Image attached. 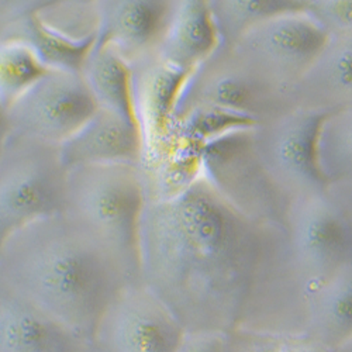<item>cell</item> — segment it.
I'll use <instances>...</instances> for the list:
<instances>
[{
    "label": "cell",
    "instance_id": "10",
    "mask_svg": "<svg viewBox=\"0 0 352 352\" xmlns=\"http://www.w3.org/2000/svg\"><path fill=\"white\" fill-rule=\"evenodd\" d=\"M98 109L80 72L50 69L0 111L2 135L13 134L61 145Z\"/></svg>",
    "mask_w": 352,
    "mask_h": 352
},
{
    "label": "cell",
    "instance_id": "12",
    "mask_svg": "<svg viewBox=\"0 0 352 352\" xmlns=\"http://www.w3.org/2000/svg\"><path fill=\"white\" fill-rule=\"evenodd\" d=\"M173 0H98L96 44L114 47L131 65L154 61Z\"/></svg>",
    "mask_w": 352,
    "mask_h": 352
},
{
    "label": "cell",
    "instance_id": "28",
    "mask_svg": "<svg viewBox=\"0 0 352 352\" xmlns=\"http://www.w3.org/2000/svg\"><path fill=\"white\" fill-rule=\"evenodd\" d=\"M83 352H104V351H102L99 346H96L94 342H89L87 344V346H86V349L83 351Z\"/></svg>",
    "mask_w": 352,
    "mask_h": 352
},
{
    "label": "cell",
    "instance_id": "4",
    "mask_svg": "<svg viewBox=\"0 0 352 352\" xmlns=\"http://www.w3.org/2000/svg\"><path fill=\"white\" fill-rule=\"evenodd\" d=\"M68 169L60 145L13 134L0 142V239L65 210Z\"/></svg>",
    "mask_w": 352,
    "mask_h": 352
},
{
    "label": "cell",
    "instance_id": "27",
    "mask_svg": "<svg viewBox=\"0 0 352 352\" xmlns=\"http://www.w3.org/2000/svg\"><path fill=\"white\" fill-rule=\"evenodd\" d=\"M336 351L337 352H352V336L342 345H340Z\"/></svg>",
    "mask_w": 352,
    "mask_h": 352
},
{
    "label": "cell",
    "instance_id": "18",
    "mask_svg": "<svg viewBox=\"0 0 352 352\" xmlns=\"http://www.w3.org/2000/svg\"><path fill=\"white\" fill-rule=\"evenodd\" d=\"M303 334L331 349L352 336V262L317 285L305 299Z\"/></svg>",
    "mask_w": 352,
    "mask_h": 352
},
{
    "label": "cell",
    "instance_id": "6",
    "mask_svg": "<svg viewBox=\"0 0 352 352\" xmlns=\"http://www.w3.org/2000/svg\"><path fill=\"white\" fill-rule=\"evenodd\" d=\"M252 127H234L204 138L197 172L232 208L255 223L283 230L289 201L263 173L252 148Z\"/></svg>",
    "mask_w": 352,
    "mask_h": 352
},
{
    "label": "cell",
    "instance_id": "24",
    "mask_svg": "<svg viewBox=\"0 0 352 352\" xmlns=\"http://www.w3.org/2000/svg\"><path fill=\"white\" fill-rule=\"evenodd\" d=\"M228 352H337L303 333L236 329L228 334Z\"/></svg>",
    "mask_w": 352,
    "mask_h": 352
},
{
    "label": "cell",
    "instance_id": "9",
    "mask_svg": "<svg viewBox=\"0 0 352 352\" xmlns=\"http://www.w3.org/2000/svg\"><path fill=\"white\" fill-rule=\"evenodd\" d=\"M287 267L309 293L351 261L352 237L348 223L330 193L289 203L279 231Z\"/></svg>",
    "mask_w": 352,
    "mask_h": 352
},
{
    "label": "cell",
    "instance_id": "20",
    "mask_svg": "<svg viewBox=\"0 0 352 352\" xmlns=\"http://www.w3.org/2000/svg\"><path fill=\"white\" fill-rule=\"evenodd\" d=\"M219 45L231 48L255 24L305 8L306 0H208Z\"/></svg>",
    "mask_w": 352,
    "mask_h": 352
},
{
    "label": "cell",
    "instance_id": "5",
    "mask_svg": "<svg viewBox=\"0 0 352 352\" xmlns=\"http://www.w3.org/2000/svg\"><path fill=\"white\" fill-rule=\"evenodd\" d=\"M292 107L287 96L254 76L231 48L219 45L176 87L169 113L176 119H186L216 111L258 126Z\"/></svg>",
    "mask_w": 352,
    "mask_h": 352
},
{
    "label": "cell",
    "instance_id": "14",
    "mask_svg": "<svg viewBox=\"0 0 352 352\" xmlns=\"http://www.w3.org/2000/svg\"><path fill=\"white\" fill-rule=\"evenodd\" d=\"M140 124H131L107 110L98 109L74 135L60 145L65 168L103 164H135L141 155Z\"/></svg>",
    "mask_w": 352,
    "mask_h": 352
},
{
    "label": "cell",
    "instance_id": "15",
    "mask_svg": "<svg viewBox=\"0 0 352 352\" xmlns=\"http://www.w3.org/2000/svg\"><path fill=\"white\" fill-rule=\"evenodd\" d=\"M293 107L336 111L352 106V36L329 37L289 94Z\"/></svg>",
    "mask_w": 352,
    "mask_h": 352
},
{
    "label": "cell",
    "instance_id": "25",
    "mask_svg": "<svg viewBox=\"0 0 352 352\" xmlns=\"http://www.w3.org/2000/svg\"><path fill=\"white\" fill-rule=\"evenodd\" d=\"M306 10L329 37L352 36V0H306Z\"/></svg>",
    "mask_w": 352,
    "mask_h": 352
},
{
    "label": "cell",
    "instance_id": "19",
    "mask_svg": "<svg viewBox=\"0 0 352 352\" xmlns=\"http://www.w3.org/2000/svg\"><path fill=\"white\" fill-rule=\"evenodd\" d=\"M80 75L99 109L140 124L133 95V69L114 47L95 43L85 58Z\"/></svg>",
    "mask_w": 352,
    "mask_h": 352
},
{
    "label": "cell",
    "instance_id": "26",
    "mask_svg": "<svg viewBox=\"0 0 352 352\" xmlns=\"http://www.w3.org/2000/svg\"><path fill=\"white\" fill-rule=\"evenodd\" d=\"M228 334L221 331H186L176 352H228Z\"/></svg>",
    "mask_w": 352,
    "mask_h": 352
},
{
    "label": "cell",
    "instance_id": "22",
    "mask_svg": "<svg viewBox=\"0 0 352 352\" xmlns=\"http://www.w3.org/2000/svg\"><path fill=\"white\" fill-rule=\"evenodd\" d=\"M37 17L47 32L67 44L86 47L96 43L100 23L98 0H47Z\"/></svg>",
    "mask_w": 352,
    "mask_h": 352
},
{
    "label": "cell",
    "instance_id": "11",
    "mask_svg": "<svg viewBox=\"0 0 352 352\" xmlns=\"http://www.w3.org/2000/svg\"><path fill=\"white\" fill-rule=\"evenodd\" d=\"M185 333L170 309L140 282L109 305L92 342L104 352H176Z\"/></svg>",
    "mask_w": 352,
    "mask_h": 352
},
{
    "label": "cell",
    "instance_id": "7",
    "mask_svg": "<svg viewBox=\"0 0 352 352\" xmlns=\"http://www.w3.org/2000/svg\"><path fill=\"white\" fill-rule=\"evenodd\" d=\"M327 114L292 107L251 130L254 154L263 173L289 203L330 189L317 162L318 130Z\"/></svg>",
    "mask_w": 352,
    "mask_h": 352
},
{
    "label": "cell",
    "instance_id": "3",
    "mask_svg": "<svg viewBox=\"0 0 352 352\" xmlns=\"http://www.w3.org/2000/svg\"><path fill=\"white\" fill-rule=\"evenodd\" d=\"M146 203L135 164L68 170L64 213L89 228L138 272V227Z\"/></svg>",
    "mask_w": 352,
    "mask_h": 352
},
{
    "label": "cell",
    "instance_id": "13",
    "mask_svg": "<svg viewBox=\"0 0 352 352\" xmlns=\"http://www.w3.org/2000/svg\"><path fill=\"white\" fill-rule=\"evenodd\" d=\"M219 34L208 0H173L154 61L186 78L217 50Z\"/></svg>",
    "mask_w": 352,
    "mask_h": 352
},
{
    "label": "cell",
    "instance_id": "17",
    "mask_svg": "<svg viewBox=\"0 0 352 352\" xmlns=\"http://www.w3.org/2000/svg\"><path fill=\"white\" fill-rule=\"evenodd\" d=\"M47 0H0V41H19L30 47L48 69L80 72L94 45L67 44L47 32L37 12Z\"/></svg>",
    "mask_w": 352,
    "mask_h": 352
},
{
    "label": "cell",
    "instance_id": "16",
    "mask_svg": "<svg viewBox=\"0 0 352 352\" xmlns=\"http://www.w3.org/2000/svg\"><path fill=\"white\" fill-rule=\"evenodd\" d=\"M87 341L5 292H0V352H83Z\"/></svg>",
    "mask_w": 352,
    "mask_h": 352
},
{
    "label": "cell",
    "instance_id": "21",
    "mask_svg": "<svg viewBox=\"0 0 352 352\" xmlns=\"http://www.w3.org/2000/svg\"><path fill=\"white\" fill-rule=\"evenodd\" d=\"M317 162L329 188L352 182V106L324 117L317 137Z\"/></svg>",
    "mask_w": 352,
    "mask_h": 352
},
{
    "label": "cell",
    "instance_id": "23",
    "mask_svg": "<svg viewBox=\"0 0 352 352\" xmlns=\"http://www.w3.org/2000/svg\"><path fill=\"white\" fill-rule=\"evenodd\" d=\"M48 71L28 45L0 41V111L8 109Z\"/></svg>",
    "mask_w": 352,
    "mask_h": 352
},
{
    "label": "cell",
    "instance_id": "1",
    "mask_svg": "<svg viewBox=\"0 0 352 352\" xmlns=\"http://www.w3.org/2000/svg\"><path fill=\"white\" fill-rule=\"evenodd\" d=\"M196 170L178 192L146 199L138 227L140 280L186 331L240 327L267 230Z\"/></svg>",
    "mask_w": 352,
    "mask_h": 352
},
{
    "label": "cell",
    "instance_id": "2",
    "mask_svg": "<svg viewBox=\"0 0 352 352\" xmlns=\"http://www.w3.org/2000/svg\"><path fill=\"white\" fill-rule=\"evenodd\" d=\"M138 272L89 228L61 213L0 239V292L92 341L109 305Z\"/></svg>",
    "mask_w": 352,
    "mask_h": 352
},
{
    "label": "cell",
    "instance_id": "8",
    "mask_svg": "<svg viewBox=\"0 0 352 352\" xmlns=\"http://www.w3.org/2000/svg\"><path fill=\"white\" fill-rule=\"evenodd\" d=\"M327 40L305 5L255 24L231 51L254 76L289 98Z\"/></svg>",
    "mask_w": 352,
    "mask_h": 352
}]
</instances>
